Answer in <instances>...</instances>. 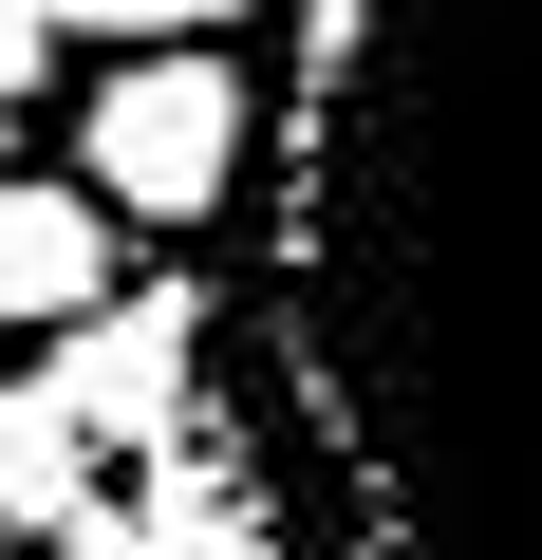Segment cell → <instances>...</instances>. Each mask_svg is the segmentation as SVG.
Here are the masks:
<instances>
[{
	"instance_id": "cell-8",
	"label": "cell",
	"mask_w": 542,
	"mask_h": 560,
	"mask_svg": "<svg viewBox=\"0 0 542 560\" xmlns=\"http://www.w3.org/2000/svg\"><path fill=\"white\" fill-rule=\"evenodd\" d=\"M0 150H20V94H0Z\"/></svg>"
},
{
	"instance_id": "cell-6",
	"label": "cell",
	"mask_w": 542,
	"mask_h": 560,
	"mask_svg": "<svg viewBox=\"0 0 542 560\" xmlns=\"http://www.w3.org/2000/svg\"><path fill=\"white\" fill-rule=\"evenodd\" d=\"M224 20H243V0H57V38H113V57L131 38H224Z\"/></svg>"
},
{
	"instance_id": "cell-1",
	"label": "cell",
	"mask_w": 542,
	"mask_h": 560,
	"mask_svg": "<svg viewBox=\"0 0 542 560\" xmlns=\"http://www.w3.org/2000/svg\"><path fill=\"white\" fill-rule=\"evenodd\" d=\"M262 393L356 560H542V0H319Z\"/></svg>"
},
{
	"instance_id": "cell-3",
	"label": "cell",
	"mask_w": 542,
	"mask_h": 560,
	"mask_svg": "<svg viewBox=\"0 0 542 560\" xmlns=\"http://www.w3.org/2000/svg\"><path fill=\"white\" fill-rule=\"evenodd\" d=\"M57 393L94 448H187V393H206V300L169 280V300H94L57 337Z\"/></svg>"
},
{
	"instance_id": "cell-4",
	"label": "cell",
	"mask_w": 542,
	"mask_h": 560,
	"mask_svg": "<svg viewBox=\"0 0 542 560\" xmlns=\"http://www.w3.org/2000/svg\"><path fill=\"white\" fill-rule=\"evenodd\" d=\"M113 224H131V206H113L94 168H76V187H57V168H0V337H76V318L113 300Z\"/></svg>"
},
{
	"instance_id": "cell-5",
	"label": "cell",
	"mask_w": 542,
	"mask_h": 560,
	"mask_svg": "<svg viewBox=\"0 0 542 560\" xmlns=\"http://www.w3.org/2000/svg\"><path fill=\"white\" fill-rule=\"evenodd\" d=\"M76 504H94V430H76V393L38 374V393H0V523L76 541Z\"/></svg>"
},
{
	"instance_id": "cell-7",
	"label": "cell",
	"mask_w": 542,
	"mask_h": 560,
	"mask_svg": "<svg viewBox=\"0 0 542 560\" xmlns=\"http://www.w3.org/2000/svg\"><path fill=\"white\" fill-rule=\"evenodd\" d=\"M57 75V0H0V94H38Z\"/></svg>"
},
{
	"instance_id": "cell-2",
	"label": "cell",
	"mask_w": 542,
	"mask_h": 560,
	"mask_svg": "<svg viewBox=\"0 0 542 560\" xmlns=\"http://www.w3.org/2000/svg\"><path fill=\"white\" fill-rule=\"evenodd\" d=\"M76 150H94V187H113L131 224H206V206L243 187V150H262V94H243L206 38H131V57L94 75Z\"/></svg>"
}]
</instances>
